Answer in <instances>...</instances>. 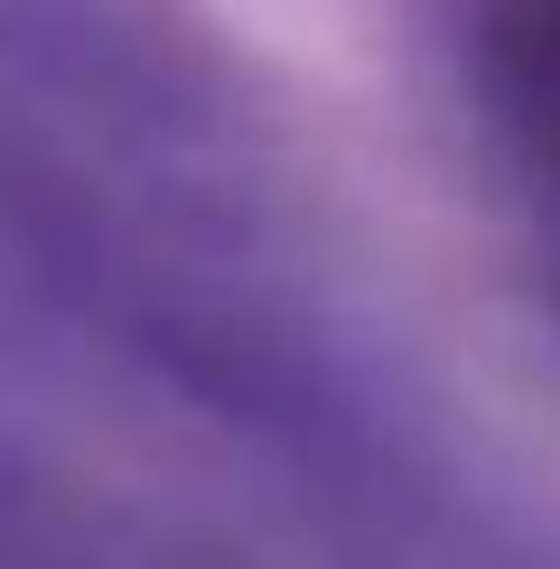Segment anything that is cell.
Segmentation results:
<instances>
[{
	"mask_svg": "<svg viewBox=\"0 0 560 569\" xmlns=\"http://www.w3.org/2000/svg\"><path fill=\"white\" fill-rule=\"evenodd\" d=\"M458 38L477 122L560 243V0H458Z\"/></svg>",
	"mask_w": 560,
	"mask_h": 569,
	"instance_id": "obj_1",
	"label": "cell"
}]
</instances>
